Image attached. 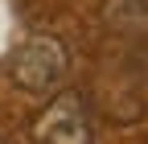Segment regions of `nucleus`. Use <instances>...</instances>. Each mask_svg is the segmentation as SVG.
I'll list each match as a JSON object with an SVG mask.
<instances>
[{"mask_svg": "<svg viewBox=\"0 0 148 144\" xmlns=\"http://www.w3.org/2000/svg\"><path fill=\"white\" fill-rule=\"evenodd\" d=\"M4 74L16 91L29 95H49L58 91L70 74V49L62 45V37L53 33H33L21 45H12V53L4 58Z\"/></svg>", "mask_w": 148, "mask_h": 144, "instance_id": "f257e3e1", "label": "nucleus"}, {"mask_svg": "<svg viewBox=\"0 0 148 144\" xmlns=\"http://www.w3.org/2000/svg\"><path fill=\"white\" fill-rule=\"evenodd\" d=\"M33 144H95V128H90V107L78 91H62L49 99L29 123Z\"/></svg>", "mask_w": 148, "mask_h": 144, "instance_id": "f03ea898", "label": "nucleus"}, {"mask_svg": "<svg viewBox=\"0 0 148 144\" xmlns=\"http://www.w3.org/2000/svg\"><path fill=\"white\" fill-rule=\"evenodd\" d=\"M103 21L123 33H148V0H107Z\"/></svg>", "mask_w": 148, "mask_h": 144, "instance_id": "7ed1b4c3", "label": "nucleus"}, {"mask_svg": "<svg viewBox=\"0 0 148 144\" xmlns=\"http://www.w3.org/2000/svg\"><path fill=\"white\" fill-rule=\"evenodd\" d=\"M0 144H4V140H0Z\"/></svg>", "mask_w": 148, "mask_h": 144, "instance_id": "20e7f679", "label": "nucleus"}]
</instances>
